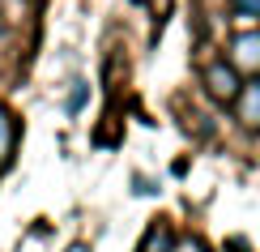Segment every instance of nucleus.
<instances>
[{"label": "nucleus", "mask_w": 260, "mask_h": 252, "mask_svg": "<svg viewBox=\"0 0 260 252\" xmlns=\"http://www.w3.org/2000/svg\"><path fill=\"white\" fill-rule=\"evenodd\" d=\"M201 81H205V94H209L213 103H235V98H239V90H243L239 73H235L226 60H213V64H205Z\"/></svg>", "instance_id": "f257e3e1"}, {"label": "nucleus", "mask_w": 260, "mask_h": 252, "mask_svg": "<svg viewBox=\"0 0 260 252\" xmlns=\"http://www.w3.org/2000/svg\"><path fill=\"white\" fill-rule=\"evenodd\" d=\"M231 64L235 73H252V77H260V30H243V35H235L231 43Z\"/></svg>", "instance_id": "f03ea898"}, {"label": "nucleus", "mask_w": 260, "mask_h": 252, "mask_svg": "<svg viewBox=\"0 0 260 252\" xmlns=\"http://www.w3.org/2000/svg\"><path fill=\"white\" fill-rule=\"evenodd\" d=\"M137 252H175V231H171V222H162V218H158V222H149Z\"/></svg>", "instance_id": "7ed1b4c3"}, {"label": "nucleus", "mask_w": 260, "mask_h": 252, "mask_svg": "<svg viewBox=\"0 0 260 252\" xmlns=\"http://www.w3.org/2000/svg\"><path fill=\"white\" fill-rule=\"evenodd\" d=\"M235 103H239V120H243V124L247 128H260V77L247 81Z\"/></svg>", "instance_id": "20e7f679"}, {"label": "nucleus", "mask_w": 260, "mask_h": 252, "mask_svg": "<svg viewBox=\"0 0 260 252\" xmlns=\"http://www.w3.org/2000/svg\"><path fill=\"white\" fill-rule=\"evenodd\" d=\"M13 141H17V124H13V116L0 107V171H5L9 158H13Z\"/></svg>", "instance_id": "39448f33"}, {"label": "nucleus", "mask_w": 260, "mask_h": 252, "mask_svg": "<svg viewBox=\"0 0 260 252\" xmlns=\"http://www.w3.org/2000/svg\"><path fill=\"white\" fill-rule=\"evenodd\" d=\"M231 9L239 17H260V0H231Z\"/></svg>", "instance_id": "423d86ee"}, {"label": "nucleus", "mask_w": 260, "mask_h": 252, "mask_svg": "<svg viewBox=\"0 0 260 252\" xmlns=\"http://www.w3.org/2000/svg\"><path fill=\"white\" fill-rule=\"evenodd\" d=\"M81 94H85V86L77 81V90H73V98H69V111H77V107H81Z\"/></svg>", "instance_id": "0eeeda50"}, {"label": "nucleus", "mask_w": 260, "mask_h": 252, "mask_svg": "<svg viewBox=\"0 0 260 252\" xmlns=\"http://www.w3.org/2000/svg\"><path fill=\"white\" fill-rule=\"evenodd\" d=\"M141 5H149L154 13H167V9H171V0H141Z\"/></svg>", "instance_id": "6e6552de"}, {"label": "nucleus", "mask_w": 260, "mask_h": 252, "mask_svg": "<svg viewBox=\"0 0 260 252\" xmlns=\"http://www.w3.org/2000/svg\"><path fill=\"white\" fill-rule=\"evenodd\" d=\"M69 252H90V248H85V244H73V248H69Z\"/></svg>", "instance_id": "1a4fd4ad"}]
</instances>
